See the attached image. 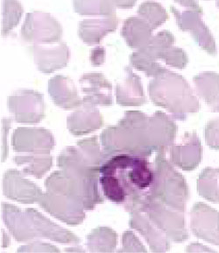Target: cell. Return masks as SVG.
Instances as JSON below:
<instances>
[{
  "label": "cell",
  "mask_w": 219,
  "mask_h": 253,
  "mask_svg": "<svg viewBox=\"0 0 219 253\" xmlns=\"http://www.w3.org/2000/svg\"><path fill=\"white\" fill-rule=\"evenodd\" d=\"M149 195L174 210L184 212L189 198L185 178L167 160L164 150L159 151L155 158L153 180Z\"/></svg>",
  "instance_id": "3957f363"
},
{
  "label": "cell",
  "mask_w": 219,
  "mask_h": 253,
  "mask_svg": "<svg viewBox=\"0 0 219 253\" xmlns=\"http://www.w3.org/2000/svg\"><path fill=\"white\" fill-rule=\"evenodd\" d=\"M217 5H218V7L219 8V0H217Z\"/></svg>",
  "instance_id": "bcb514c9"
},
{
  "label": "cell",
  "mask_w": 219,
  "mask_h": 253,
  "mask_svg": "<svg viewBox=\"0 0 219 253\" xmlns=\"http://www.w3.org/2000/svg\"><path fill=\"white\" fill-rule=\"evenodd\" d=\"M161 60H163L169 66L180 70L186 67L188 62V55L185 51L174 46L163 53Z\"/></svg>",
  "instance_id": "e575fe53"
},
{
  "label": "cell",
  "mask_w": 219,
  "mask_h": 253,
  "mask_svg": "<svg viewBox=\"0 0 219 253\" xmlns=\"http://www.w3.org/2000/svg\"><path fill=\"white\" fill-rule=\"evenodd\" d=\"M117 237L109 227H98L88 235L87 248L91 253H111L117 246Z\"/></svg>",
  "instance_id": "83f0119b"
},
{
  "label": "cell",
  "mask_w": 219,
  "mask_h": 253,
  "mask_svg": "<svg viewBox=\"0 0 219 253\" xmlns=\"http://www.w3.org/2000/svg\"><path fill=\"white\" fill-rule=\"evenodd\" d=\"M119 253H146V249L135 234L125 231L122 236V248Z\"/></svg>",
  "instance_id": "d590c367"
},
{
  "label": "cell",
  "mask_w": 219,
  "mask_h": 253,
  "mask_svg": "<svg viewBox=\"0 0 219 253\" xmlns=\"http://www.w3.org/2000/svg\"><path fill=\"white\" fill-rule=\"evenodd\" d=\"M2 189L4 196L23 204L39 202L44 194L39 186L25 178L20 171L13 169L4 173Z\"/></svg>",
  "instance_id": "5bb4252c"
},
{
  "label": "cell",
  "mask_w": 219,
  "mask_h": 253,
  "mask_svg": "<svg viewBox=\"0 0 219 253\" xmlns=\"http://www.w3.org/2000/svg\"><path fill=\"white\" fill-rule=\"evenodd\" d=\"M176 133V123L163 112L147 116L128 111L117 125L103 131L100 140L106 159L116 154L147 158L153 151H166L172 146Z\"/></svg>",
  "instance_id": "6da1fadb"
},
{
  "label": "cell",
  "mask_w": 219,
  "mask_h": 253,
  "mask_svg": "<svg viewBox=\"0 0 219 253\" xmlns=\"http://www.w3.org/2000/svg\"><path fill=\"white\" fill-rule=\"evenodd\" d=\"M18 253H60V250L54 245L36 241L21 246L18 250Z\"/></svg>",
  "instance_id": "74e56055"
},
{
  "label": "cell",
  "mask_w": 219,
  "mask_h": 253,
  "mask_svg": "<svg viewBox=\"0 0 219 253\" xmlns=\"http://www.w3.org/2000/svg\"><path fill=\"white\" fill-rule=\"evenodd\" d=\"M153 28L140 16H133L125 20L121 29V36L131 48L140 49L148 43L153 37Z\"/></svg>",
  "instance_id": "d4e9b609"
},
{
  "label": "cell",
  "mask_w": 219,
  "mask_h": 253,
  "mask_svg": "<svg viewBox=\"0 0 219 253\" xmlns=\"http://www.w3.org/2000/svg\"><path fill=\"white\" fill-rule=\"evenodd\" d=\"M176 3L180 4L183 8H199V4L196 0H174Z\"/></svg>",
  "instance_id": "b9f144b4"
},
{
  "label": "cell",
  "mask_w": 219,
  "mask_h": 253,
  "mask_svg": "<svg viewBox=\"0 0 219 253\" xmlns=\"http://www.w3.org/2000/svg\"><path fill=\"white\" fill-rule=\"evenodd\" d=\"M11 126V121L9 119H3L2 120V128H1V137H2V162H4L5 158H7V134L8 131Z\"/></svg>",
  "instance_id": "f35d334b"
},
{
  "label": "cell",
  "mask_w": 219,
  "mask_h": 253,
  "mask_svg": "<svg viewBox=\"0 0 219 253\" xmlns=\"http://www.w3.org/2000/svg\"><path fill=\"white\" fill-rule=\"evenodd\" d=\"M26 212L31 219L33 227L38 238H47L59 244H78L77 236L45 217L42 213L34 209H28Z\"/></svg>",
  "instance_id": "7402d4cb"
},
{
  "label": "cell",
  "mask_w": 219,
  "mask_h": 253,
  "mask_svg": "<svg viewBox=\"0 0 219 253\" xmlns=\"http://www.w3.org/2000/svg\"><path fill=\"white\" fill-rule=\"evenodd\" d=\"M196 91L214 112H219V75L206 71L194 77Z\"/></svg>",
  "instance_id": "484cf974"
},
{
  "label": "cell",
  "mask_w": 219,
  "mask_h": 253,
  "mask_svg": "<svg viewBox=\"0 0 219 253\" xmlns=\"http://www.w3.org/2000/svg\"><path fill=\"white\" fill-rule=\"evenodd\" d=\"M39 203L47 213L69 225H79L85 219V210L82 204L63 194L47 191Z\"/></svg>",
  "instance_id": "30bf717a"
},
{
  "label": "cell",
  "mask_w": 219,
  "mask_h": 253,
  "mask_svg": "<svg viewBox=\"0 0 219 253\" xmlns=\"http://www.w3.org/2000/svg\"><path fill=\"white\" fill-rule=\"evenodd\" d=\"M8 109L16 123L35 124L45 117L43 95L33 90H19L8 97Z\"/></svg>",
  "instance_id": "ba28073f"
},
{
  "label": "cell",
  "mask_w": 219,
  "mask_h": 253,
  "mask_svg": "<svg viewBox=\"0 0 219 253\" xmlns=\"http://www.w3.org/2000/svg\"><path fill=\"white\" fill-rule=\"evenodd\" d=\"M118 23L119 20L116 15L83 20L79 23L78 36L87 45H98L108 34L117 29Z\"/></svg>",
  "instance_id": "cb8c5ba5"
},
{
  "label": "cell",
  "mask_w": 219,
  "mask_h": 253,
  "mask_svg": "<svg viewBox=\"0 0 219 253\" xmlns=\"http://www.w3.org/2000/svg\"><path fill=\"white\" fill-rule=\"evenodd\" d=\"M45 186L47 191L63 194L76 201L85 210H93L96 206L104 202L99 186L79 181L62 170L53 172L46 179Z\"/></svg>",
  "instance_id": "5b68a950"
},
{
  "label": "cell",
  "mask_w": 219,
  "mask_h": 253,
  "mask_svg": "<svg viewBox=\"0 0 219 253\" xmlns=\"http://www.w3.org/2000/svg\"><path fill=\"white\" fill-rule=\"evenodd\" d=\"M204 136L208 146L213 150H219V118L207 123L204 130Z\"/></svg>",
  "instance_id": "8d00e7d4"
},
{
  "label": "cell",
  "mask_w": 219,
  "mask_h": 253,
  "mask_svg": "<svg viewBox=\"0 0 219 253\" xmlns=\"http://www.w3.org/2000/svg\"><path fill=\"white\" fill-rule=\"evenodd\" d=\"M99 183L103 193L110 202L117 204H125L126 201V191L119 178L113 174H101Z\"/></svg>",
  "instance_id": "4dcf8cb0"
},
{
  "label": "cell",
  "mask_w": 219,
  "mask_h": 253,
  "mask_svg": "<svg viewBox=\"0 0 219 253\" xmlns=\"http://www.w3.org/2000/svg\"><path fill=\"white\" fill-rule=\"evenodd\" d=\"M76 146L93 166L100 167L106 160L105 153L99 146L97 136L81 140L77 142Z\"/></svg>",
  "instance_id": "836d02e7"
},
{
  "label": "cell",
  "mask_w": 219,
  "mask_h": 253,
  "mask_svg": "<svg viewBox=\"0 0 219 253\" xmlns=\"http://www.w3.org/2000/svg\"><path fill=\"white\" fill-rule=\"evenodd\" d=\"M170 161L184 170H193L202 160L203 148L195 132H187L182 142L170 147Z\"/></svg>",
  "instance_id": "e0dca14e"
},
{
  "label": "cell",
  "mask_w": 219,
  "mask_h": 253,
  "mask_svg": "<svg viewBox=\"0 0 219 253\" xmlns=\"http://www.w3.org/2000/svg\"><path fill=\"white\" fill-rule=\"evenodd\" d=\"M137 0H114L116 7L119 9H130L136 4Z\"/></svg>",
  "instance_id": "60d3db41"
},
{
  "label": "cell",
  "mask_w": 219,
  "mask_h": 253,
  "mask_svg": "<svg viewBox=\"0 0 219 253\" xmlns=\"http://www.w3.org/2000/svg\"><path fill=\"white\" fill-rule=\"evenodd\" d=\"M10 244V238L8 237L7 234L4 232V229H2V248L7 247L8 245Z\"/></svg>",
  "instance_id": "ee69618b"
},
{
  "label": "cell",
  "mask_w": 219,
  "mask_h": 253,
  "mask_svg": "<svg viewBox=\"0 0 219 253\" xmlns=\"http://www.w3.org/2000/svg\"><path fill=\"white\" fill-rule=\"evenodd\" d=\"M145 212L149 219L175 243H182L188 238L184 212L165 205L155 198L146 194L139 210ZM134 211V210H133Z\"/></svg>",
  "instance_id": "277c9868"
},
{
  "label": "cell",
  "mask_w": 219,
  "mask_h": 253,
  "mask_svg": "<svg viewBox=\"0 0 219 253\" xmlns=\"http://www.w3.org/2000/svg\"><path fill=\"white\" fill-rule=\"evenodd\" d=\"M190 229L200 239L219 245V213L203 202H197L190 212Z\"/></svg>",
  "instance_id": "4fadbf2b"
},
{
  "label": "cell",
  "mask_w": 219,
  "mask_h": 253,
  "mask_svg": "<svg viewBox=\"0 0 219 253\" xmlns=\"http://www.w3.org/2000/svg\"><path fill=\"white\" fill-rule=\"evenodd\" d=\"M20 34L28 43H56L63 36V27L49 13L36 11L27 14Z\"/></svg>",
  "instance_id": "52a82bcc"
},
{
  "label": "cell",
  "mask_w": 219,
  "mask_h": 253,
  "mask_svg": "<svg viewBox=\"0 0 219 253\" xmlns=\"http://www.w3.org/2000/svg\"><path fill=\"white\" fill-rule=\"evenodd\" d=\"M171 12L176 17V23L182 31L190 33L196 43L212 55H217L216 42L210 29L202 20V8H184L183 11L171 6Z\"/></svg>",
  "instance_id": "9c48e42d"
},
{
  "label": "cell",
  "mask_w": 219,
  "mask_h": 253,
  "mask_svg": "<svg viewBox=\"0 0 219 253\" xmlns=\"http://www.w3.org/2000/svg\"><path fill=\"white\" fill-rule=\"evenodd\" d=\"M103 126V117L94 105L82 102L68 116L67 127L73 135L90 134Z\"/></svg>",
  "instance_id": "ffe728a7"
},
{
  "label": "cell",
  "mask_w": 219,
  "mask_h": 253,
  "mask_svg": "<svg viewBox=\"0 0 219 253\" xmlns=\"http://www.w3.org/2000/svg\"><path fill=\"white\" fill-rule=\"evenodd\" d=\"M14 162L22 168L24 173L40 178L51 169L53 158L50 154H28L16 156Z\"/></svg>",
  "instance_id": "4316f807"
},
{
  "label": "cell",
  "mask_w": 219,
  "mask_h": 253,
  "mask_svg": "<svg viewBox=\"0 0 219 253\" xmlns=\"http://www.w3.org/2000/svg\"><path fill=\"white\" fill-rule=\"evenodd\" d=\"M1 209L2 219L16 241L31 242L38 238L26 210L23 212L18 207L5 202L2 203Z\"/></svg>",
  "instance_id": "d6986e66"
},
{
  "label": "cell",
  "mask_w": 219,
  "mask_h": 253,
  "mask_svg": "<svg viewBox=\"0 0 219 253\" xmlns=\"http://www.w3.org/2000/svg\"><path fill=\"white\" fill-rule=\"evenodd\" d=\"M29 51L37 69L45 74L65 67L71 58V50L64 42L52 47L33 45L29 47Z\"/></svg>",
  "instance_id": "9a60e30c"
},
{
  "label": "cell",
  "mask_w": 219,
  "mask_h": 253,
  "mask_svg": "<svg viewBox=\"0 0 219 253\" xmlns=\"http://www.w3.org/2000/svg\"><path fill=\"white\" fill-rule=\"evenodd\" d=\"M55 141L51 132L38 127H19L13 132L12 145L18 153L49 154Z\"/></svg>",
  "instance_id": "7c38bea8"
},
{
  "label": "cell",
  "mask_w": 219,
  "mask_h": 253,
  "mask_svg": "<svg viewBox=\"0 0 219 253\" xmlns=\"http://www.w3.org/2000/svg\"><path fill=\"white\" fill-rule=\"evenodd\" d=\"M219 168L207 167L201 172L197 179L198 194L209 202H219Z\"/></svg>",
  "instance_id": "f546056e"
},
{
  "label": "cell",
  "mask_w": 219,
  "mask_h": 253,
  "mask_svg": "<svg viewBox=\"0 0 219 253\" xmlns=\"http://www.w3.org/2000/svg\"><path fill=\"white\" fill-rule=\"evenodd\" d=\"M148 93L156 106L163 107L181 121L200 109L199 101L186 79L168 70L150 81Z\"/></svg>",
  "instance_id": "7a4b0ae2"
},
{
  "label": "cell",
  "mask_w": 219,
  "mask_h": 253,
  "mask_svg": "<svg viewBox=\"0 0 219 253\" xmlns=\"http://www.w3.org/2000/svg\"><path fill=\"white\" fill-rule=\"evenodd\" d=\"M23 12L19 0H2V36H8L19 25Z\"/></svg>",
  "instance_id": "1f68e13d"
},
{
  "label": "cell",
  "mask_w": 219,
  "mask_h": 253,
  "mask_svg": "<svg viewBox=\"0 0 219 253\" xmlns=\"http://www.w3.org/2000/svg\"><path fill=\"white\" fill-rule=\"evenodd\" d=\"M175 37L167 30L159 32L153 36L146 46L133 52L130 56V63L138 71L144 72L147 77H156L167 69L162 67L157 60H161L166 50L173 47Z\"/></svg>",
  "instance_id": "8992f818"
},
{
  "label": "cell",
  "mask_w": 219,
  "mask_h": 253,
  "mask_svg": "<svg viewBox=\"0 0 219 253\" xmlns=\"http://www.w3.org/2000/svg\"><path fill=\"white\" fill-rule=\"evenodd\" d=\"M187 252L196 253V252H213L212 249H209L206 246L200 245V244H191L188 245Z\"/></svg>",
  "instance_id": "7bdbcfd3"
},
{
  "label": "cell",
  "mask_w": 219,
  "mask_h": 253,
  "mask_svg": "<svg viewBox=\"0 0 219 253\" xmlns=\"http://www.w3.org/2000/svg\"><path fill=\"white\" fill-rule=\"evenodd\" d=\"M57 166L61 170L79 181L98 186L100 167L90 164L82 155L78 147H67L57 158Z\"/></svg>",
  "instance_id": "8fae6325"
},
{
  "label": "cell",
  "mask_w": 219,
  "mask_h": 253,
  "mask_svg": "<svg viewBox=\"0 0 219 253\" xmlns=\"http://www.w3.org/2000/svg\"><path fill=\"white\" fill-rule=\"evenodd\" d=\"M47 91L53 102L65 110L77 108L82 104L73 80L66 76L57 75L49 79Z\"/></svg>",
  "instance_id": "44dd1931"
},
{
  "label": "cell",
  "mask_w": 219,
  "mask_h": 253,
  "mask_svg": "<svg viewBox=\"0 0 219 253\" xmlns=\"http://www.w3.org/2000/svg\"><path fill=\"white\" fill-rule=\"evenodd\" d=\"M138 14L151 26L153 30L161 27L168 19V12L159 3L153 1L144 2L138 8Z\"/></svg>",
  "instance_id": "d6a6232c"
},
{
  "label": "cell",
  "mask_w": 219,
  "mask_h": 253,
  "mask_svg": "<svg viewBox=\"0 0 219 253\" xmlns=\"http://www.w3.org/2000/svg\"><path fill=\"white\" fill-rule=\"evenodd\" d=\"M125 77L116 86V99L122 107H140L146 103L141 79L132 68L125 67Z\"/></svg>",
  "instance_id": "603a6c76"
},
{
  "label": "cell",
  "mask_w": 219,
  "mask_h": 253,
  "mask_svg": "<svg viewBox=\"0 0 219 253\" xmlns=\"http://www.w3.org/2000/svg\"><path fill=\"white\" fill-rule=\"evenodd\" d=\"M130 227L145 238L152 252L164 253L170 249V239L149 219L142 210L130 212Z\"/></svg>",
  "instance_id": "ac0fdd59"
},
{
  "label": "cell",
  "mask_w": 219,
  "mask_h": 253,
  "mask_svg": "<svg viewBox=\"0 0 219 253\" xmlns=\"http://www.w3.org/2000/svg\"><path fill=\"white\" fill-rule=\"evenodd\" d=\"M74 12L80 15H116V4L114 0H73Z\"/></svg>",
  "instance_id": "f1b7e54d"
},
{
  "label": "cell",
  "mask_w": 219,
  "mask_h": 253,
  "mask_svg": "<svg viewBox=\"0 0 219 253\" xmlns=\"http://www.w3.org/2000/svg\"><path fill=\"white\" fill-rule=\"evenodd\" d=\"M79 84L83 94L82 102L106 107L112 104V87L102 73H86L80 78Z\"/></svg>",
  "instance_id": "2e32d148"
},
{
  "label": "cell",
  "mask_w": 219,
  "mask_h": 253,
  "mask_svg": "<svg viewBox=\"0 0 219 253\" xmlns=\"http://www.w3.org/2000/svg\"><path fill=\"white\" fill-rule=\"evenodd\" d=\"M66 252H84V250L81 248V246H74V248H68V249L65 250Z\"/></svg>",
  "instance_id": "f6af8a7d"
},
{
  "label": "cell",
  "mask_w": 219,
  "mask_h": 253,
  "mask_svg": "<svg viewBox=\"0 0 219 253\" xmlns=\"http://www.w3.org/2000/svg\"><path fill=\"white\" fill-rule=\"evenodd\" d=\"M90 59L93 66H101L106 61V49L103 47H95L90 52Z\"/></svg>",
  "instance_id": "ab89813d"
}]
</instances>
